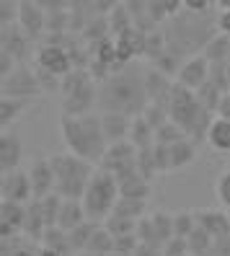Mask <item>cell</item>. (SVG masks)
<instances>
[{"label":"cell","instance_id":"obj_1","mask_svg":"<svg viewBox=\"0 0 230 256\" xmlns=\"http://www.w3.org/2000/svg\"><path fill=\"white\" fill-rule=\"evenodd\" d=\"M150 104L145 88V68L119 65L112 75L98 83V106L101 112H122L137 116Z\"/></svg>","mask_w":230,"mask_h":256},{"label":"cell","instance_id":"obj_2","mask_svg":"<svg viewBox=\"0 0 230 256\" xmlns=\"http://www.w3.org/2000/svg\"><path fill=\"white\" fill-rule=\"evenodd\" d=\"M60 132H62L65 150L90 163H101L106 148H109V140H106L104 124H101V114H80V116L62 114Z\"/></svg>","mask_w":230,"mask_h":256},{"label":"cell","instance_id":"obj_3","mask_svg":"<svg viewBox=\"0 0 230 256\" xmlns=\"http://www.w3.org/2000/svg\"><path fill=\"white\" fill-rule=\"evenodd\" d=\"M168 116L171 122H176L184 132L189 134L194 142H204L207 138V130L212 124V119L218 116L214 112H210L202 101H199L196 91L192 88H184V86H174L171 98H168Z\"/></svg>","mask_w":230,"mask_h":256},{"label":"cell","instance_id":"obj_4","mask_svg":"<svg viewBox=\"0 0 230 256\" xmlns=\"http://www.w3.org/2000/svg\"><path fill=\"white\" fill-rule=\"evenodd\" d=\"M50 160L54 168V192L62 200H83V192L96 171V163L75 156L70 150L50 156Z\"/></svg>","mask_w":230,"mask_h":256},{"label":"cell","instance_id":"obj_5","mask_svg":"<svg viewBox=\"0 0 230 256\" xmlns=\"http://www.w3.org/2000/svg\"><path fill=\"white\" fill-rule=\"evenodd\" d=\"M122 197V192H119V178L112 174V171H106V168H98L94 171V176H90V182L83 192V207H86V215L88 220H94V222H104L106 218H109L114 212V204L116 200Z\"/></svg>","mask_w":230,"mask_h":256},{"label":"cell","instance_id":"obj_6","mask_svg":"<svg viewBox=\"0 0 230 256\" xmlns=\"http://www.w3.org/2000/svg\"><path fill=\"white\" fill-rule=\"evenodd\" d=\"M60 91H62V114L70 116L90 114L94 104H98V88L94 86V75L88 70L72 68L62 78Z\"/></svg>","mask_w":230,"mask_h":256},{"label":"cell","instance_id":"obj_7","mask_svg":"<svg viewBox=\"0 0 230 256\" xmlns=\"http://www.w3.org/2000/svg\"><path fill=\"white\" fill-rule=\"evenodd\" d=\"M137 153H140V150H137L130 140L112 142L109 148H106V153H104L98 166L106 168V171H112L114 176H122V174L137 168Z\"/></svg>","mask_w":230,"mask_h":256},{"label":"cell","instance_id":"obj_8","mask_svg":"<svg viewBox=\"0 0 230 256\" xmlns=\"http://www.w3.org/2000/svg\"><path fill=\"white\" fill-rule=\"evenodd\" d=\"M212 72V60L207 54H192L184 60V65L176 72V83L184 88H192V91H199Z\"/></svg>","mask_w":230,"mask_h":256},{"label":"cell","instance_id":"obj_9","mask_svg":"<svg viewBox=\"0 0 230 256\" xmlns=\"http://www.w3.org/2000/svg\"><path fill=\"white\" fill-rule=\"evenodd\" d=\"M44 91L36 72H28L26 68L13 70L8 78L3 80V96H13V98H26V101H34L39 94Z\"/></svg>","mask_w":230,"mask_h":256},{"label":"cell","instance_id":"obj_10","mask_svg":"<svg viewBox=\"0 0 230 256\" xmlns=\"http://www.w3.org/2000/svg\"><path fill=\"white\" fill-rule=\"evenodd\" d=\"M6 202H18V204H28L34 200V189H32V178L28 171L16 168V171H3V186H0Z\"/></svg>","mask_w":230,"mask_h":256},{"label":"cell","instance_id":"obj_11","mask_svg":"<svg viewBox=\"0 0 230 256\" xmlns=\"http://www.w3.org/2000/svg\"><path fill=\"white\" fill-rule=\"evenodd\" d=\"M36 68L50 72V75H57V78H65V75L72 70V57L60 47V44H42L39 52H36Z\"/></svg>","mask_w":230,"mask_h":256},{"label":"cell","instance_id":"obj_12","mask_svg":"<svg viewBox=\"0 0 230 256\" xmlns=\"http://www.w3.org/2000/svg\"><path fill=\"white\" fill-rule=\"evenodd\" d=\"M28 178H32L34 200H44L54 192V168L50 158H36L28 163Z\"/></svg>","mask_w":230,"mask_h":256},{"label":"cell","instance_id":"obj_13","mask_svg":"<svg viewBox=\"0 0 230 256\" xmlns=\"http://www.w3.org/2000/svg\"><path fill=\"white\" fill-rule=\"evenodd\" d=\"M171 83V75H166L163 70H158L156 65L145 68V88H148V98L150 104H168V98H171V91H174Z\"/></svg>","mask_w":230,"mask_h":256},{"label":"cell","instance_id":"obj_14","mask_svg":"<svg viewBox=\"0 0 230 256\" xmlns=\"http://www.w3.org/2000/svg\"><path fill=\"white\" fill-rule=\"evenodd\" d=\"M21 158H24L21 138L10 130H3V134H0V168L16 171V168H21Z\"/></svg>","mask_w":230,"mask_h":256},{"label":"cell","instance_id":"obj_15","mask_svg":"<svg viewBox=\"0 0 230 256\" xmlns=\"http://www.w3.org/2000/svg\"><path fill=\"white\" fill-rule=\"evenodd\" d=\"M18 26H21L32 39H36V36L44 32V26H47V16H44V8L36 3V0H21Z\"/></svg>","mask_w":230,"mask_h":256},{"label":"cell","instance_id":"obj_16","mask_svg":"<svg viewBox=\"0 0 230 256\" xmlns=\"http://www.w3.org/2000/svg\"><path fill=\"white\" fill-rule=\"evenodd\" d=\"M132 119L134 116L122 114V112H101V124H104V134H106V140H109V145L130 140Z\"/></svg>","mask_w":230,"mask_h":256},{"label":"cell","instance_id":"obj_17","mask_svg":"<svg viewBox=\"0 0 230 256\" xmlns=\"http://www.w3.org/2000/svg\"><path fill=\"white\" fill-rule=\"evenodd\" d=\"M119 178V192H122V197H134V200H148L150 197V192H152V182L150 178H145L140 171H127V174H122L116 176Z\"/></svg>","mask_w":230,"mask_h":256},{"label":"cell","instance_id":"obj_18","mask_svg":"<svg viewBox=\"0 0 230 256\" xmlns=\"http://www.w3.org/2000/svg\"><path fill=\"white\" fill-rule=\"evenodd\" d=\"M28 36L18 24H3V50L13 57V60H24L26 50H28Z\"/></svg>","mask_w":230,"mask_h":256},{"label":"cell","instance_id":"obj_19","mask_svg":"<svg viewBox=\"0 0 230 256\" xmlns=\"http://www.w3.org/2000/svg\"><path fill=\"white\" fill-rule=\"evenodd\" d=\"M24 220H26V204L3 200V207H0V228H3V238H10L16 230H24Z\"/></svg>","mask_w":230,"mask_h":256},{"label":"cell","instance_id":"obj_20","mask_svg":"<svg viewBox=\"0 0 230 256\" xmlns=\"http://www.w3.org/2000/svg\"><path fill=\"white\" fill-rule=\"evenodd\" d=\"M196 158V142L192 138H181L168 145V166L171 171H181Z\"/></svg>","mask_w":230,"mask_h":256},{"label":"cell","instance_id":"obj_21","mask_svg":"<svg viewBox=\"0 0 230 256\" xmlns=\"http://www.w3.org/2000/svg\"><path fill=\"white\" fill-rule=\"evenodd\" d=\"M86 207L80 200H62L60 204V215H57V228H62L65 233H70L72 228H78L80 222H86Z\"/></svg>","mask_w":230,"mask_h":256},{"label":"cell","instance_id":"obj_22","mask_svg":"<svg viewBox=\"0 0 230 256\" xmlns=\"http://www.w3.org/2000/svg\"><path fill=\"white\" fill-rule=\"evenodd\" d=\"M204 142L214 150V153H230V119L214 116L210 130H207Z\"/></svg>","mask_w":230,"mask_h":256},{"label":"cell","instance_id":"obj_23","mask_svg":"<svg viewBox=\"0 0 230 256\" xmlns=\"http://www.w3.org/2000/svg\"><path fill=\"white\" fill-rule=\"evenodd\" d=\"M196 225H202L214 240L230 236V215H225V212H199Z\"/></svg>","mask_w":230,"mask_h":256},{"label":"cell","instance_id":"obj_24","mask_svg":"<svg viewBox=\"0 0 230 256\" xmlns=\"http://www.w3.org/2000/svg\"><path fill=\"white\" fill-rule=\"evenodd\" d=\"M44 230H47V220H44V212H42V204L39 200H32L26 204V220H24V233L34 240H42Z\"/></svg>","mask_w":230,"mask_h":256},{"label":"cell","instance_id":"obj_25","mask_svg":"<svg viewBox=\"0 0 230 256\" xmlns=\"http://www.w3.org/2000/svg\"><path fill=\"white\" fill-rule=\"evenodd\" d=\"M130 142L137 148V150H145V148H152L156 145V130H152L142 114H137L132 119V130H130Z\"/></svg>","mask_w":230,"mask_h":256},{"label":"cell","instance_id":"obj_26","mask_svg":"<svg viewBox=\"0 0 230 256\" xmlns=\"http://www.w3.org/2000/svg\"><path fill=\"white\" fill-rule=\"evenodd\" d=\"M148 210V200H134V197H119L114 204V212L119 218H130V220H142Z\"/></svg>","mask_w":230,"mask_h":256},{"label":"cell","instance_id":"obj_27","mask_svg":"<svg viewBox=\"0 0 230 256\" xmlns=\"http://www.w3.org/2000/svg\"><path fill=\"white\" fill-rule=\"evenodd\" d=\"M28 104H32V101H26V98L3 96V101H0V124H3V127L13 124V122H16V119L28 109Z\"/></svg>","mask_w":230,"mask_h":256},{"label":"cell","instance_id":"obj_28","mask_svg":"<svg viewBox=\"0 0 230 256\" xmlns=\"http://www.w3.org/2000/svg\"><path fill=\"white\" fill-rule=\"evenodd\" d=\"M96 228H98V222H94V220H86V222L78 225V228H72V230L68 233L70 251H80V254H86V246H88V240H90V236H94Z\"/></svg>","mask_w":230,"mask_h":256},{"label":"cell","instance_id":"obj_29","mask_svg":"<svg viewBox=\"0 0 230 256\" xmlns=\"http://www.w3.org/2000/svg\"><path fill=\"white\" fill-rule=\"evenodd\" d=\"M114 251V236L109 233L106 225H98L90 236L88 246H86V254H112Z\"/></svg>","mask_w":230,"mask_h":256},{"label":"cell","instance_id":"obj_30","mask_svg":"<svg viewBox=\"0 0 230 256\" xmlns=\"http://www.w3.org/2000/svg\"><path fill=\"white\" fill-rule=\"evenodd\" d=\"M137 222L140 220H130V218H119V215H109L104 220V225L109 228V233L116 238V236H130V233H137Z\"/></svg>","mask_w":230,"mask_h":256},{"label":"cell","instance_id":"obj_31","mask_svg":"<svg viewBox=\"0 0 230 256\" xmlns=\"http://www.w3.org/2000/svg\"><path fill=\"white\" fill-rule=\"evenodd\" d=\"M186 240H189V251H192V254L196 251L199 256H202V254H207V251L212 248V240H214V238H212V236L202 228V225H196L194 233H192Z\"/></svg>","mask_w":230,"mask_h":256},{"label":"cell","instance_id":"obj_32","mask_svg":"<svg viewBox=\"0 0 230 256\" xmlns=\"http://www.w3.org/2000/svg\"><path fill=\"white\" fill-rule=\"evenodd\" d=\"M181 138H189V134L184 132L176 122H166L163 127L156 130V142H158V145H171V142H176V140H181Z\"/></svg>","mask_w":230,"mask_h":256},{"label":"cell","instance_id":"obj_33","mask_svg":"<svg viewBox=\"0 0 230 256\" xmlns=\"http://www.w3.org/2000/svg\"><path fill=\"white\" fill-rule=\"evenodd\" d=\"M194 228H196V215H192V212H178V215H174V236L189 238V236L194 233Z\"/></svg>","mask_w":230,"mask_h":256},{"label":"cell","instance_id":"obj_34","mask_svg":"<svg viewBox=\"0 0 230 256\" xmlns=\"http://www.w3.org/2000/svg\"><path fill=\"white\" fill-rule=\"evenodd\" d=\"M214 194H218L220 204L230 210V166L225 171H220L218 178H214Z\"/></svg>","mask_w":230,"mask_h":256},{"label":"cell","instance_id":"obj_35","mask_svg":"<svg viewBox=\"0 0 230 256\" xmlns=\"http://www.w3.org/2000/svg\"><path fill=\"white\" fill-rule=\"evenodd\" d=\"M204 50H207V57H210V60H214V62H222V57H225L228 50H230V42H228V36L210 39V42L204 44Z\"/></svg>","mask_w":230,"mask_h":256},{"label":"cell","instance_id":"obj_36","mask_svg":"<svg viewBox=\"0 0 230 256\" xmlns=\"http://www.w3.org/2000/svg\"><path fill=\"white\" fill-rule=\"evenodd\" d=\"M186 251H189V240H186V238H178V236H174V238L163 246V254H166V256H184Z\"/></svg>","mask_w":230,"mask_h":256},{"label":"cell","instance_id":"obj_37","mask_svg":"<svg viewBox=\"0 0 230 256\" xmlns=\"http://www.w3.org/2000/svg\"><path fill=\"white\" fill-rule=\"evenodd\" d=\"M184 8L189 13H204L210 8V0H184Z\"/></svg>","mask_w":230,"mask_h":256},{"label":"cell","instance_id":"obj_38","mask_svg":"<svg viewBox=\"0 0 230 256\" xmlns=\"http://www.w3.org/2000/svg\"><path fill=\"white\" fill-rule=\"evenodd\" d=\"M218 116L230 119V91H225L222 98H220V104H218Z\"/></svg>","mask_w":230,"mask_h":256},{"label":"cell","instance_id":"obj_39","mask_svg":"<svg viewBox=\"0 0 230 256\" xmlns=\"http://www.w3.org/2000/svg\"><path fill=\"white\" fill-rule=\"evenodd\" d=\"M218 28H220L222 34H228V36H230V8L220 13V21H218Z\"/></svg>","mask_w":230,"mask_h":256},{"label":"cell","instance_id":"obj_40","mask_svg":"<svg viewBox=\"0 0 230 256\" xmlns=\"http://www.w3.org/2000/svg\"><path fill=\"white\" fill-rule=\"evenodd\" d=\"M39 256H70V254H65V251H57V248H47V246H42Z\"/></svg>","mask_w":230,"mask_h":256},{"label":"cell","instance_id":"obj_41","mask_svg":"<svg viewBox=\"0 0 230 256\" xmlns=\"http://www.w3.org/2000/svg\"><path fill=\"white\" fill-rule=\"evenodd\" d=\"M86 256H124V254H116V251H112V254H86Z\"/></svg>","mask_w":230,"mask_h":256},{"label":"cell","instance_id":"obj_42","mask_svg":"<svg viewBox=\"0 0 230 256\" xmlns=\"http://www.w3.org/2000/svg\"><path fill=\"white\" fill-rule=\"evenodd\" d=\"M184 256H192V251H186V254H184Z\"/></svg>","mask_w":230,"mask_h":256},{"label":"cell","instance_id":"obj_43","mask_svg":"<svg viewBox=\"0 0 230 256\" xmlns=\"http://www.w3.org/2000/svg\"><path fill=\"white\" fill-rule=\"evenodd\" d=\"M228 215H230V212H228Z\"/></svg>","mask_w":230,"mask_h":256},{"label":"cell","instance_id":"obj_44","mask_svg":"<svg viewBox=\"0 0 230 256\" xmlns=\"http://www.w3.org/2000/svg\"><path fill=\"white\" fill-rule=\"evenodd\" d=\"M228 166H230V163H228Z\"/></svg>","mask_w":230,"mask_h":256}]
</instances>
